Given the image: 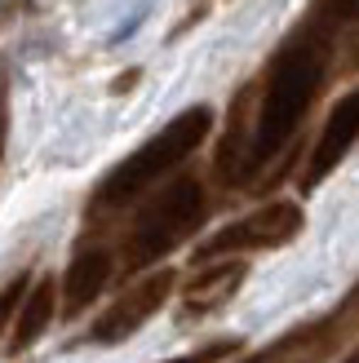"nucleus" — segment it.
<instances>
[{
	"label": "nucleus",
	"instance_id": "f8f14e48",
	"mask_svg": "<svg viewBox=\"0 0 359 363\" xmlns=\"http://www.w3.org/2000/svg\"><path fill=\"white\" fill-rule=\"evenodd\" d=\"M315 23L328 27V31L359 23V0H319V5H315Z\"/></svg>",
	"mask_w": 359,
	"mask_h": 363
},
{
	"label": "nucleus",
	"instance_id": "20e7f679",
	"mask_svg": "<svg viewBox=\"0 0 359 363\" xmlns=\"http://www.w3.org/2000/svg\"><path fill=\"white\" fill-rule=\"evenodd\" d=\"M302 226H306L302 204H293V199H275V204H266L258 213L240 217V222L222 226L218 235H209V240L195 248V262L231 257V252H258V248H284V244H293L302 235Z\"/></svg>",
	"mask_w": 359,
	"mask_h": 363
},
{
	"label": "nucleus",
	"instance_id": "7ed1b4c3",
	"mask_svg": "<svg viewBox=\"0 0 359 363\" xmlns=\"http://www.w3.org/2000/svg\"><path fill=\"white\" fill-rule=\"evenodd\" d=\"M209 213V195H204V182L200 177H177L169 182L165 191H155L147 204L133 213L129 230L116 248L120 270L124 275H138L155 262H165L177 244H187L195 230H200Z\"/></svg>",
	"mask_w": 359,
	"mask_h": 363
},
{
	"label": "nucleus",
	"instance_id": "9d476101",
	"mask_svg": "<svg viewBox=\"0 0 359 363\" xmlns=\"http://www.w3.org/2000/svg\"><path fill=\"white\" fill-rule=\"evenodd\" d=\"M31 284H35V279L18 270V279H9L5 288H0V337L13 333V319H18V311H23V301H27V293H31Z\"/></svg>",
	"mask_w": 359,
	"mask_h": 363
},
{
	"label": "nucleus",
	"instance_id": "4468645a",
	"mask_svg": "<svg viewBox=\"0 0 359 363\" xmlns=\"http://www.w3.org/2000/svg\"><path fill=\"white\" fill-rule=\"evenodd\" d=\"M346 363H359V346H355V350H350V354H346Z\"/></svg>",
	"mask_w": 359,
	"mask_h": 363
},
{
	"label": "nucleus",
	"instance_id": "6e6552de",
	"mask_svg": "<svg viewBox=\"0 0 359 363\" xmlns=\"http://www.w3.org/2000/svg\"><path fill=\"white\" fill-rule=\"evenodd\" d=\"M244 275H248V266L236 262V257L195 270V279L187 284V311H182V319H200V315L222 311V306L236 297V288L244 284Z\"/></svg>",
	"mask_w": 359,
	"mask_h": 363
},
{
	"label": "nucleus",
	"instance_id": "2eb2a0df",
	"mask_svg": "<svg viewBox=\"0 0 359 363\" xmlns=\"http://www.w3.org/2000/svg\"><path fill=\"white\" fill-rule=\"evenodd\" d=\"M355 94H359V89H355Z\"/></svg>",
	"mask_w": 359,
	"mask_h": 363
},
{
	"label": "nucleus",
	"instance_id": "f03ea898",
	"mask_svg": "<svg viewBox=\"0 0 359 363\" xmlns=\"http://www.w3.org/2000/svg\"><path fill=\"white\" fill-rule=\"evenodd\" d=\"M209 129H213L209 106H187L182 116H173L155 138H147L133 155H124L120 164L98 182V191L89 195L84 222H106V217H116L129 204H138L151 186H160V177H169L177 164H187V160L200 151Z\"/></svg>",
	"mask_w": 359,
	"mask_h": 363
},
{
	"label": "nucleus",
	"instance_id": "1a4fd4ad",
	"mask_svg": "<svg viewBox=\"0 0 359 363\" xmlns=\"http://www.w3.org/2000/svg\"><path fill=\"white\" fill-rule=\"evenodd\" d=\"M53 306H58V284H53V275H40L31 284L18 319H13V333H9V346H5L9 354H23L40 341V333L53 323Z\"/></svg>",
	"mask_w": 359,
	"mask_h": 363
},
{
	"label": "nucleus",
	"instance_id": "f257e3e1",
	"mask_svg": "<svg viewBox=\"0 0 359 363\" xmlns=\"http://www.w3.org/2000/svg\"><path fill=\"white\" fill-rule=\"evenodd\" d=\"M328 67H333V35L319 23H306L280 45V53L271 58V71L262 80L258 102H253V89H244L253 116L244 124L236 120V129L226 133L222 151H218L222 182L244 186L248 177H258L271 160L289 151V142L297 138L302 120H306V111L315 106L319 89L328 80Z\"/></svg>",
	"mask_w": 359,
	"mask_h": 363
},
{
	"label": "nucleus",
	"instance_id": "ddd939ff",
	"mask_svg": "<svg viewBox=\"0 0 359 363\" xmlns=\"http://www.w3.org/2000/svg\"><path fill=\"white\" fill-rule=\"evenodd\" d=\"M350 67H359V35H355V45H350V58H346Z\"/></svg>",
	"mask_w": 359,
	"mask_h": 363
},
{
	"label": "nucleus",
	"instance_id": "9b49d317",
	"mask_svg": "<svg viewBox=\"0 0 359 363\" xmlns=\"http://www.w3.org/2000/svg\"><path fill=\"white\" fill-rule=\"evenodd\" d=\"M236 350H240L236 337H218V341H204V346H195L187 354H177V359H165V363H226Z\"/></svg>",
	"mask_w": 359,
	"mask_h": 363
},
{
	"label": "nucleus",
	"instance_id": "423d86ee",
	"mask_svg": "<svg viewBox=\"0 0 359 363\" xmlns=\"http://www.w3.org/2000/svg\"><path fill=\"white\" fill-rule=\"evenodd\" d=\"M120 270V257L111 244H98V240H84L76 248V257L67 266V279H62V315L76 319L84 315L89 306L102 297V288L111 284V275Z\"/></svg>",
	"mask_w": 359,
	"mask_h": 363
},
{
	"label": "nucleus",
	"instance_id": "39448f33",
	"mask_svg": "<svg viewBox=\"0 0 359 363\" xmlns=\"http://www.w3.org/2000/svg\"><path fill=\"white\" fill-rule=\"evenodd\" d=\"M173 284H177V270H169V266H160V270H151V275H142L129 293H120V297L94 319L89 341H94V346H120V341H129L151 315H160V306L169 301Z\"/></svg>",
	"mask_w": 359,
	"mask_h": 363
},
{
	"label": "nucleus",
	"instance_id": "0eeeda50",
	"mask_svg": "<svg viewBox=\"0 0 359 363\" xmlns=\"http://www.w3.org/2000/svg\"><path fill=\"white\" fill-rule=\"evenodd\" d=\"M355 142H359V94H346L328 111L324 129H319V142H315V151L306 160V169H302V191H315L319 182L350 155Z\"/></svg>",
	"mask_w": 359,
	"mask_h": 363
}]
</instances>
